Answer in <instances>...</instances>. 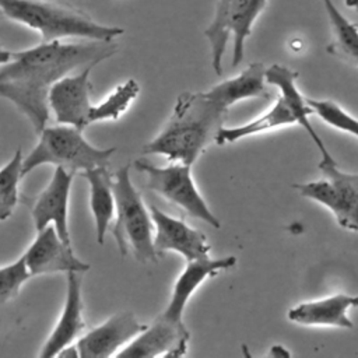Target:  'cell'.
I'll return each instance as SVG.
<instances>
[{
	"label": "cell",
	"instance_id": "cell-1",
	"mask_svg": "<svg viewBox=\"0 0 358 358\" xmlns=\"http://www.w3.org/2000/svg\"><path fill=\"white\" fill-rule=\"evenodd\" d=\"M117 50L115 41L85 39L80 43L42 42L13 52L11 59L0 66V96L13 102L39 134L49 120L50 87L76 69L96 66Z\"/></svg>",
	"mask_w": 358,
	"mask_h": 358
},
{
	"label": "cell",
	"instance_id": "cell-2",
	"mask_svg": "<svg viewBox=\"0 0 358 358\" xmlns=\"http://www.w3.org/2000/svg\"><path fill=\"white\" fill-rule=\"evenodd\" d=\"M227 112L210 91L183 92L164 129L143 145L141 154H158L172 162L193 165L215 140Z\"/></svg>",
	"mask_w": 358,
	"mask_h": 358
},
{
	"label": "cell",
	"instance_id": "cell-3",
	"mask_svg": "<svg viewBox=\"0 0 358 358\" xmlns=\"http://www.w3.org/2000/svg\"><path fill=\"white\" fill-rule=\"evenodd\" d=\"M0 10L10 20L38 31L42 42L64 38L115 41L124 32L123 28L96 22L71 4L50 0H1Z\"/></svg>",
	"mask_w": 358,
	"mask_h": 358
},
{
	"label": "cell",
	"instance_id": "cell-4",
	"mask_svg": "<svg viewBox=\"0 0 358 358\" xmlns=\"http://www.w3.org/2000/svg\"><path fill=\"white\" fill-rule=\"evenodd\" d=\"M115 224L113 238L122 256L129 253L140 263H155L154 224L140 192L130 179V165L120 166L113 173Z\"/></svg>",
	"mask_w": 358,
	"mask_h": 358
},
{
	"label": "cell",
	"instance_id": "cell-5",
	"mask_svg": "<svg viewBox=\"0 0 358 358\" xmlns=\"http://www.w3.org/2000/svg\"><path fill=\"white\" fill-rule=\"evenodd\" d=\"M115 147L98 148L83 134V129L57 123L46 126L39 133V140L31 152L22 159V175L41 165L52 164L69 172L81 173L95 166H109Z\"/></svg>",
	"mask_w": 358,
	"mask_h": 358
},
{
	"label": "cell",
	"instance_id": "cell-6",
	"mask_svg": "<svg viewBox=\"0 0 358 358\" xmlns=\"http://www.w3.org/2000/svg\"><path fill=\"white\" fill-rule=\"evenodd\" d=\"M267 0H217L215 13L204 35L211 49V66L215 74H222V57L232 36V67L241 64L245 42L252 34L256 18L266 8Z\"/></svg>",
	"mask_w": 358,
	"mask_h": 358
},
{
	"label": "cell",
	"instance_id": "cell-7",
	"mask_svg": "<svg viewBox=\"0 0 358 358\" xmlns=\"http://www.w3.org/2000/svg\"><path fill=\"white\" fill-rule=\"evenodd\" d=\"M317 166L323 179L295 183L294 189L329 208L340 227L358 232V173L343 172L331 155Z\"/></svg>",
	"mask_w": 358,
	"mask_h": 358
},
{
	"label": "cell",
	"instance_id": "cell-8",
	"mask_svg": "<svg viewBox=\"0 0 358 358\" xmlns=\"http://www.w3.org/2000/svg\"><path fill=\"white\" fill-rule=\"evenodd\" d=\"M190 166L192 165L182 162H173L168 166H155L144 158L134 161V168L147 176V189L180 207L190 217L201 220L213 228H220V220L211 213L197 190Z\"/></svg>",
	"mask_w": 358,
	"mask_h": 358
},
{
	"label": "cell",
	"instance_id": "cell-9",
	"mask_svg": "<svg viewBox=\"0 0 358 358\" xmlns=\"http://www.w3.org/2000/svg\"><path fill=\"white\" fill-rule=\"evenodd\" d=\"M76 173L56 166L48 186L34 197L21 196L31 213L35 231H41L48 225H53L59 236L71 245L69 231V200L71 185Z\"/></svg>",
	"mask_w": 358,
	"mask_h": 358
},
{
	"label": "cell",
	"instance_id": "cell-10",
	"mask_svg": "<svg viewBox=\"0 0 358 358\" xmlns=\"http://www.w3.org/2000/svg\"><path fill=\"white\" fill-rule=\"evenodd\" d=\"M95 66H85L78 73L67 74L56 81L48 94V103L57 123L85 129L90 126L91 110V80L90 74Z\"/></svg>",
	"mask_w": 358,
	"mask_h": 358
},
{
	"label": "cell",
	"instance_id": "cell-11",
	"mask_svg": "<svg viewBox=\"0 0 358 358\" xmlns=\"http://www.w3.org/2000/svg\"><path fill=\"white\" fill-rule=\"evenodd\" d=\"M147 324H141L133 312H117L101 324L81 334L76 343L80 358H108L117 355Z\"/></svg>",
	"mask_w": 358,
	"mask_h": 358
},
{
	"label": "cell",
	"instance_id": "cell-12",
	"mask_svg": "<svg viewBox=\"0 0 358 358\" xmlns=\"http://www.w3.org/2000/svg\"><path fill=\"white\" fill-rule=\"evenodd\" d=\"M22 256L31 277L69 271L85 273L90 270V264L74 255L71 245H67L59 236L53 225L36 231L35 239Z\"/></svg>",
	"mask_w": 358,
	"mask_h": 358
},
{
	"label": "cell",
	"instance_id": "cell-13",
	"mask_svg": "<svg viewBox=\"0 0 358 358\" xmlns=\"http://www.w3.org/2000/svg\"><path fill=\"white\" fill-rule=\"evenodd\" d=\"M150 214L155 228L154 249L158 257L166 252H178L186 262L208 257L210 245L203 232L189 227L183 220L168 215L157 206L150 207Z\"/></svg>",
	"mask_w": 358,
	"mask_h": 358
},
{
	"label": "cell",
	"instance_id": "cell-14",
	"mask_svg": "<svg viewBox=\"0 0 358 358\" xmlns=\"http://www.w3.org/2000/svg\"><path fill=\"white\" fill-rule=\"evenodd\" d=\"M235 264V256H225L220 259H210L208 256L204 259L187 262L185 270L180 273L173 285L168 305L157 317L175 327H186L183 323V312L187 301L194 294V291L201 285L206 278L214 277L220 271L229 270Z\"/></svg>",
	"mask_w": 358,
	"mask_h": 358
},
{
	"label": "cell",
	"instance_id": "cell-15",
	"mask_svg": "<svg viewBox=\"0 0 358 358\" xmlns=\"http://www.w3.org/2000/svg\"><path fill=\"white\" fill-rule=\"evenodd\" d=\"M67 277V288H66V299L64 306L60 313V317L52 330L48 340L43 343L39 357L50 358L57 357V354L71 345L84 331L85 322L83 317V273L80 271H69Z\"/></svg>",
	"mask_w": 358,
	"mask_h": 358
},
{
	"label": "cell",
	"instance_id": "cell-16",
	"mask_svg": "<svg viewBox=\"0 0 358 358\" xmlns=\"http://www.w3.org/2000/svg\"><path fill=\"white\" fill-rule=\"evenodd\" d=\"M190 333L186 327H175L155 317L151 324L137 334L116 357L176 358L186 354Z\"/></svg>",
	"mask_w": 358,
	"mask_h": 358
},
{
	"label": "cell",
	"instance_id": "cell-17",
	"mask_svg": "<svg viewBox=\"0 0 358 358\" xmlns=\"http://www.w3.org/2000/svg\"><path fill=\"white\" fill-rule=\"evenodd\" d=\"M358 306V295L334 294L320 299L302 302L291 308L287 313L288 320L303 326H333L352 329L348 309Z\"/></svg>",
	"mask_w": 358,
	"mask_h": 358
},
{
	"label": "cell",
	"instance_id": "cell-18",
	"mask_svg": "<svg viewBox=\"0 0 358 358\" xmlns=\"http://www.w3.org/2000/svg\"><path fill=\"white\" fill-rule=\"evenodd\" d=\"M296 77H298V71H294L289 67L282 64H271L268 69L264 70L266 83L280 90V96L292 109L296 119V124H299L309 134V137L317 147L322 158H327L331 154L329 152L326 144L323 143V140L320 138V136L316 133V130L309 122V115L312 113V110L306 105L305 98L299 94L296 88Z\"/></svg>",
	"mask_w": 358,
	"mask_h": 358
},
{
	"label": "cell",
	"instance_id": "cell-19",
	"mask_svg": "<svg viewBox=\"0 0 358 358\" xmlns=\"http://www.w3.org/2000/svg\"><path fill=\"white\" fill-rule=\"evenodd\" d=\"M88 182L90 207L95 224V238L99 245L103 243L105 235L115 217L113 175L109 166H95L80 173Z\"/></svg>",
	"mask_w": 358,
	"mask_h": 358
},
{
	"label": "cell",
	"instance_id": "cell-20",
	"mask_svg": "<svg viewBox=\"0 0 358 358\" xmlns=\"http://www.w3.org/2000/svg\"><path fill=\"white\" fill-rule=\"evenodd\" d=\"M264 70L262 63H250L241 74L215 84L208 91L225 109L249 98L268 99L271 94L266 87Z\"/></svg>",
	"mask_w": 358,
	"mask_h": 358
},
{
	"label": "cell",
	"instance_id": "cell-21",
	"mask_svg": "<svg viewBox=\"0 0 358 358\" xmlns=\"http://www.w3.org/2000/svg\"><path fill=\"white\" fill-rule=\"evenodd\" d=\"M295 123H296V119L292 109L281 96H278L275 103L266 113L257 116L256 119L248 123H243L241 126H234V127L222 126L217 133L214 143H217L218 145H224L228 143H235L239 138H243L252 134H257L271 129L291 126Z\"/></svg>",
	"mask_w": 358,
	"mask_h": 358
},
{
	"label": "cell",
	"instance_id": "cell-22",
	"mask_svg": "<svg viewBox=\"0 0 358 358\" xmlns=\"http://www.w3.org/2000/svg\"><path fill=\"white\" fill-rule=\"evenodd\" d=\"M322 1L333 32V38L326 50L344 63L358 67V25L347 20L333 0Z\"/></svg>",
	"mask_w": 358,
	"mask_h": 358
},
{
	"label": "cell",
	"instance_id": "cell-23",
	"mask_svg": "<svg viewBox=\"0 0 358 358\" xmlns=\"http://www.w3.org/2000/svg\"><path fill=\"white\" fill-rule=\"evenodd\" d=\"M140 87L136 80L129 78L123 84L117 85L105 99L91 106L88 115V123L105 122V120H117L137 98Z\"/></svg>",
	"mask_w": 358,
	"mask_h": 358
},
{
	"label": "cell",
	"instance_id": "cell-24",
	"mask_svg": "<svg viewBox=\"0 0 358 358\" xmlns=\"http://www.w3.org/2000/svg\"><path fill=\"white\" fill-rule=\"evenodd\" d=\"M22 151L17 148L10 161L0 168V222L6 221L20 201V180L22 175Z\"/></svg>",
	"mask_w": 358,
	"mask_h": 358
},
{
	"label": "cell",
	"instance_id": "cell-25",
	"mask_svg": "<svg viewBox=\"0 0 358 358\" xmlns=\"http://www.w3.org/2000/svg\"><path fill=\"white\" fill-rule=\"evenodd\" d=\"M305 101L312 113H316L324 123L358 138V119L344 110L338 103L329 99L305 98Z\"/></svg>",
	"mask_w": 358,
	"mask_h": 358
},
{
	"label": "cell",
	"instance_id": "cell-26",
	"mask_svg": "<svg viewBox=\"0 0 358 358\" xmlns=\"http://www.w3.org/2000/svg\"><path fill=\"white\" fill-rule=\"evenodd\" d=\"M29 277L31 273L24 256H20L13 263L0 267V305L14 299Z\"/></svg>",
	"mask_w": 358,
	"mask_h": 358
},
{
	"label": "cell",
	"instance_id": "cell-27",
	"mask_svg": "<svg viewBox=\"0 0 358 358\" xmlns=\"http://www.w3.org/2000/svg\"><path fill=\"white\" fill-rule=\"evenodd\" d=\"M11 53H13V52L4 49V48L0 45V66L4 64V63H7V62L11 59Z\"/></svg>",
	"mask_w": 358,
	"mask_h": 358
},
{
	"label": "cell",
	"instance_id": "cell-28",
	"mask_svg": "<svg viewBox=\"0 0 358 358\" xmlns=\"http://www.w3.org/2000/svg\"><path fill=\"white\" fill-rule=\"evenodd\" d=\"M344 4L348 8H354V10L358 11V0H344Z\"/></svg>",
	"mask_w": 358,
	"mask_h": 358
},
{
	"label": "cell",
	"instance_id": "cell-29",
	"mask_svg": "<svg viewBox=\"0 0 358 358\" xmlns=\"http://www.w3.org/2000/svg\"><path fill=\"white\" fill-rule=\"evenodd\" d=\"M0 1H1V0H0Z\"/></svg>",
	"mask_w": 358,
	"mask_h": 358
}]
</instances>
